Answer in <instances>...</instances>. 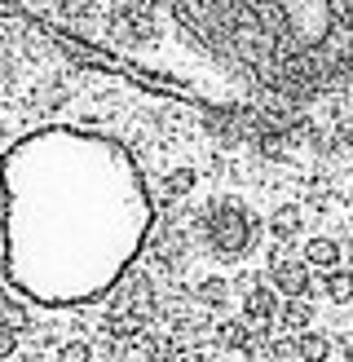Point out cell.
I'll return each instance as SVG.
<instances>
[{"instance_id":"1","label":"cell","mask_w":353,"mask_h":362,"mask_svg":"<svg viewBox=\"0 0 353 362\" xmlns=\"http://www.w3.org/2000/svg\"><path fill=\"white\" fill-rule=\"evenodd\" d=\"M150 230V190L111 137L35 133L0 164V252L27 296L71 305L106 292Z\"/></svg>"},{"instance_id":"2","label":"cell","mask_w":353,"mask_h":362,"mask_svg":"<svg viewBox=\"0 0 353 362\" xmlns=\"http://www.w3.org/2000/svg\"><path fill=\"white\" fill-rule=\"evenodd\" d=\"M35 18L208 102H252L265 88L305 93L327 71L318 58L327 35L300 27L305 9L282 5H84Z\"/></svg>"},{"instance_id":"3","label":"cell","mask_w":353,"mask_h":362,"mask_svg":"<svg viewBox=\"0 0 353 362\" xmlns=\"http://www.w3.org/2000/svg\"><path fill=\"white\" fill-rule=\"evenodd\" d=\"M274 279H278V287H282V292H287V296H296V300H305V296L313 292V283H309V274H305V265H287V261H278Z\"/></svg>"},{"instance_id":"4","label":"cell","mask_w":353,"mask_h":362,"mask_svg":"<svg viewBox=\"0 0 353 362\" xmlns=\"http://www.w3.org/2000/svg\"><path fill=\"white\" fill-rule=\"evenodd\" d=\"M323 292H327L335 305L353 300V269H331V274H327V283H323Z\"/></svg>"},{"instance_id":"5","label":"cell","mask_w":353,"mask_h":362,"mask_svg":"<svg viewBox=\"0 0 353 362\" xmlns=\"http://www.w3.org/2000/svg\"><path fill=\"white\" fill-rule=\"evenodd\" d=\"M305 261H309V265H323V269H331L335 261H340V247H335L331 239H313V243L305 247Z\"/></svg>"},{"instance_id":"6","label":"cell","mask_w":353,"mask_h":362,"mask_svg":"<svg viewBox=\"0 0 353 362\" xmlns=\"http://www.w3.org/2000/svg\"><path fill=\"white\" fill-rule=\"evenodd\" d=\"M296 354H305L309 362H323L331 354V340L323 332H305V336H300V345H296Z\"/></svg>"},{"instance_id":"7","label":"cell","mask_w":353,"mask_h":362,"mask_svg":"<svg viewBox=\"0 0 353 362\" xmlns=\"http://www.w3.org/2000/svg\"><path fill=\"white\" fill-rule=\"evenodd\" d=\"M282 318H287L296 332H305V327H309V318H313V310H309V300H292L287 310H282Z\"/></svg>"},{"instance_id":"8","label":"cell","mask_w":353,"mask_h":362,"mask_svg":"<svg viewBox=\"0 0 353 362\" xmlns=\"http://www.w3.org/2000/svg\"><path fill=\"white\" fill-rule=\"evenodd\" d=\"M247 314H252V318H270V314H274V296L261 287V292H256L252 300H247Z\"/></svg>"},{"instance_id":"9","label":"cell","mask_w":353,"mask_h":362,"mask_svg":"<svg viewBox=\"0 0 353 362\" xmlns=\"http://www.w3.org/2000/svg\"><path fill=\"white\" fill-rule=\"evenodd\" d=\"M349 362H353V349H349Z\"/></svg>"}]
</instances>
